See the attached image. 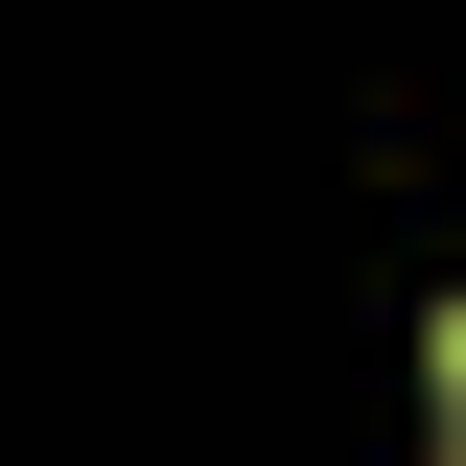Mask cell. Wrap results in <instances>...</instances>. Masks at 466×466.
<instances>
[{"label": "cell", "instance_id": "obj_1", "mask_svg": "<svg viewBox=\"0 0 466 466\" xmlns=\"http://www.w3.org/2000/svg\"><path fill=\"white\" fill-rule=\"evenodd\" d=\"M443 443H466V303H443Z\"/></svg>", "mask_w": 466, "mask_h": 466}]
</instances>
